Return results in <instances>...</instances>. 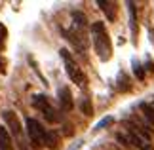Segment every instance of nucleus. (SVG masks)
<instances>
[{"label":"nucleus","mask_w":154,"mask_h":150,"mask_svg":"<svg viewBox=\"0 0 154 150\" xmlns=\"http://www.w3.org/2000/svg\"><path fill=\"white\" fill-rule=\"evenodd\" d=\"M46 145H48L51 150H55V148H57V145H59V139H57V135L48 133V137H46Z\"/></svg>","instance_id":"4468645a"},{"label":"nucleus","mask_w":154,"mask_h":150,"mask_svg":"<svg viewBox=\"0 0 154 150\" xmlns=\"http://www.w3.org/2000/svg\"><path fill=\"white\" fill-rule=\"evenodd\" d=\"M59 105H61V110H65V112L72 110L74 101H72V93H70L69 87H61V89H59Z\"/></svg>","instance_id":"423d86ee"},{"label":"nucleus","mask_w":154,"mask_h":150,"mask_svg":"<svg viewBox=\"0 0 154 150\" xmlns=\"http://www.w3.org/2000/svg\"><path fill=\"white\" fill-rule=\"evenodd\" d=\"M129 87H131V86H129V82H128L126 74L120 72V74H118V89H120V91H128Z\"/></svg>","instance_id":"f8f14e48"},{"label":"nucleus","mask_w":154,"mask_h":150,"mask_svg":"<svg viewBox=\"0 0 154 150\" xmlns=\"http://www.w3.org/2000/svg\"><path fill=\"white\" fill-rule=\"evenodd\" d=\"M139 109H141V112H143V116L146 118V122H149L150 125H154V105H150V103H141Z\"/></svg>","instance_id":"1a4fd4ad"},{"label":"nucleus","mask_w":154,"mask_h":150,"mask_svg":"<svg viewBox=\"0 0 154 150\" xmlns=\"http://www.w3.org/2000/svg\"><path fill=\"white\" fill-rule=\"evenodd\" d=\"M27 135H29V139H31V142L36 148H42L46 145V137H48V131H46L42 127V124L38 122V120H34V118H27Z\"/></svg>","instance_id":"39448f33"},{"label":"nucleus","mask_w":154,"mask_h":150,"mask_svg":"<svg viewBox=\"0 0 154 150\" xmlns=\"http://www.w3.org/2000/svg\"><path fill=\"white\" fill-rule=\"evenodd\" d=\"M97 6L106 14V19L109 21L116 19V4L114 2H109V0H97Z\"/></svg>","instance_id":"0eeeda50"},{"label":"nucleus","mask_w":154,"mask_h":150,"mask_svg":"<svg viewBox=\"0 0 154 150\" xmlns=\"http://www.w3.org/2000/svg\"><path fill=\"white\" fill-rule=\"evenodd\" d=\"M0 150H15L14 148V141L11 135L6 127H0Z\"/></svg>","instance_id":"6e6552de"},{"label":"nucleus","mask_w":154,"mask_h":150,"mask_svg":"<svg viewBox=\"0 0 154 150\" xmlns=\"http://www.w3.org/2000/svg\"><path fill=\"white\" fill-rule=\"evenodd\" d=\"M112 124V118H105L103 122H99L97 125H95V129H101V127H105V125H110Z\"/></svg>","instance_id":"dca6fc26"},{"label":"nucleus","mask_w":154,"mask_h":150,"mask_svg":"<svg viewBox=\"0 0 154 150\" xmlns=\"http://www.w3.org/2000/svg\"><path fill=\"white\" fill-rule=\"evenodd\" d=\"M129 8V25H131V32H133V40L137 36V14H135V2H128Z\"/></svg>","instance_id":"9d476101"},{"label":"nucleus","mask_w":154,"mask_h":150,"mask_svg":"<svg viewBox=\"0 0 154 150\" xmlns=\"http://www.w3.org/2000/svg\"><path fill=\"white\" fill-rule=\"evenodd\" d=\"M32 106L42 112L48 122H51V124L61 122V114L57 112V109H53V105L50 103V99L46 97V95H34L32 97Z\"/></svg>","instance_id":"20e7f679"},{"label":"nucleus","mask_w":154,"mask_h":150,"mask_svg":"<svg viewBox=\"0 0 154 150\" xmlns=\"http://www.w3.org/2000/svg\"><path fill=\"white\" fill-rule=\"evenodd\" d=\"M59 53H61V59H63V63H65V70H67L69 78L76 84V86H86V74H84V70L78 67V63L72 59V55L69 53V50H61Z\"/></svg>","instance_id":"7ed1b4c3"},{"label":"nucleus","mask_w":154,"mask_h":150,"mask_svg":"<svg viewBox=\"0 0 154 150\" xmlns=\"http://www.w3.org/2000/svg\"><path fill=\"white\" fill-rule=\"evenodd\" d=\"M80 109H82V112H84L86 116H91V114H93L91 103H90V99H88V97H82V101H80Z\"/></svg>","instance_id":"9b49d317"},{"label":"nucleus","mask_w":154,"mask_h":150,"mask_svg":"<svg viewBox=\"0 0 154 150\" xmlns=\"http://www.w3.org/2000/svg\"><path fill=\"white\" fill-rule=\"evenodd\" d=\"M0 70H2V61H0Z\"/></svg>","instance_id":"f3484780"},{"label":"nucleus","mask_w":154,"mask_h":150,"mask_svg":"<svg viewBox=\"0 0 154 150\" xmlns=\"http://www.w3.org/2000/svg\"><path fill=\"white\" fill-rule=\"evenodd\" d=\"M133 72H135V76H137L139 80H145V69L137 59H133Z\"/></svg>","instance_id":"ddd939ff"},{"label":"nucleus","mask_w":154,"mask_h":150,"mask_svg":"<svg viewBox=\"0 0 154 150\" xmlns=\"http://www.w3.org/2000/svg\"><path fill=\"white\" fill-rule=\"evenodd\" d=\"M2 116H4L6 125H8L6 129H8L10 135L17 141V146H19V150H29V145H27L25 137H23V127H21V122H19V118H17V114L11 112V110H4Z\"/></svg>","instance_id":"f03ea898"},{"label":"nucleus","mask_w":154,"mask_h":150,"mask_svg":"<svg viewBox=\"0 0 154 150\" xmlns=\"http://www.w3.org/2000/svg\"><path fill=\"white\" fill-rule=\"evenodd\" d=\"M6 36H8V31H6V27L0 23V51H2V47L6 44Z\"/></svg>","instance_id":"2eb2a0df"},{"label":"nucleus","mask_w":154,"mask_h":150,"mask_svg":"<svg viewBox=\"0 0 154 150\" xmlns=\"http://www.w3.org/2000/svg\"><path fill=\"white\" fill-rule=\"evenodd\" d=\"M91 38H93V47H95L97 55L101 61H109L112 55V44L106 32V27L103 21H95L91 25Z\"/></svg>","instance_id":"f257e3e1"}]
</instances>
